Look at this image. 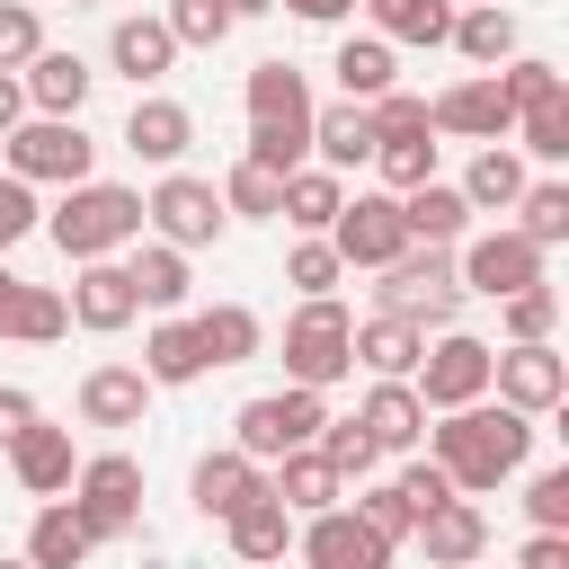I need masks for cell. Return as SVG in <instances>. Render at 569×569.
Returning a JSON list of instances; mask_svg holds the SVG:
<instances>
[{
    "mask_svg": "<svg viewBox=\"0 0 569 569\" xmlns=\"http://www.w3.org/2000/svg\"><path fill=\"white\" fill-rule=\"evenodd\" d=\"M533 436H542V418H525V409H507V400H471V409H445V418H427V462L453 480V498H489L498 480H516L525 462H533Z\"/></svg>",
    "mask_w": 569,
    "mask_h": 569,
    "instance_id": "obj_1",
    "label": "cell"
},
{
    "mask_svg": "<svg viewBox=\"0 0 569 569\" xmlns=\"http://www.w3.org/2000/svg\"><path fill=\"white\" fill-rule=\"evenodd\" d=\"M44 240L89 267V258H124L142 240V187H116V178H89V187H62V204L44 213Z\"/></svg>",
    "mask_w": 569,
    "mask_h": 569,
    "instance_id": "obj_2",
    "label": "cell"
},
{
    "mask_svg": "<svg viewBox=\"0 0 569 569\" xmlns=\"http://www.w3.org/2000/svg\"><path fill=\"white\" fill-rule=\"evenodd\" d=\"M373 311L409 320V329H453L462 311V276H453V249H400L373 284Z\"/></svg>",
    "mask_w": 569,
    "mask_h": 569,
    "instance_id": "obj_3",
    "label": "cell"
},
{
    "mask_svg": "<svg viewBox=\"0 0 569 569\" xmlns=\"http://www.w3.org/2000/svg\"><path fill=\"white\" fill-rule=\"evenodd\" d=\"M329 427V391H258V400H240L231 409V453H249V462H284V453H302L311 436Z\"/></svg>",
    "mask_w": 569,
    "mask_h": 569,
    "instance_id": "obj_4",
    "label": "cell"
},
{
    "mask_svg": "<svg viewBox=\"0 0 569 569\" xmlns=\"http://www.w3.org/2000/svg\"><path fill=\"white\" fill-rule=\"evenodd\" d=\"M62 498L89 525V542H133L142 533V462L133 453H80V471H71Z\"/></svg>",
    "mask_w": 569,
    "mask_h": 569,
    "instance_id": "obj_5",
    "label": "cell"
},
{
    "mask_svg": "<svg viewBox=\"0 0 569 569\" xmlns=\"http://www.w3.org/2000/svg\"><path fill=\"white\" fill-rule=\"evenodd\" d=\"M0 169L27 178V187H89V178H98V142H89L71 116H27V124L0 142Z\"/></svg>",
    "mask_w": 569,
    "mask_h": 569,
    "instance_id": "obj_6",
    "label": "cell"
},
{
    "mask_svg": "<svg viewBox=\"0 0 569 569\" xmlns=\"http://www.w3.org/2000/svg\"><path fill=\"white\" fill-rule=\"evenodd\" d=\"M231 231V213H222V196H213V178H196V169H160V187L142 196V240H169V249H213Z\"/></svg>",
    "mask_w": 569,
    "mask_h": 569,
    "instance_id": "obj_7",
    "label": "cell"
},
{
    "mask_svg": "<svg viewBox=\"0 0 569 569\" xmlns=\"http://www.w3.org/2000/svg\"><path fill=\"white\" fill-rule=\"evenodd\" d=\"M347 329H356V320H347L338 293H329V302H293V311H284V347H276V356H284V382H293V391L347 382V373H356V365H347Z\"/></svg>",
    "mask_w": 569,
    "mask_h": 569,
    "instance_id": "obj_8",
    "label": "cell"
},
{
    "mask_svg": "<svg viewBox=\"0 0 569 569\" xmlns=\"http://www.w3.org/2000/svg\"><path fill=\"white\" fill-rule=\"evenodd\" d=\"M409 391H418V409H427V418L489 400V338H471V329H427V356H418Z\"/></svg>",
    "mask_w": 569,
    "mask_h": 569,
    "instance_id": "obj_9",
    "label": "cell"
},
{
    "mask_svg": "<svg viewBox=\"0 0 569 569\" xmlns=\"http://www.w3.org/2000/svg\"><path fill=\"white\" fill-rule=\"evenodd\" d=\"M320 240L338 249V267H347V276H356V267H365V276H382V267L409 249V231H400V196H382V187H356Z\"/></svg>",
    "mask_w": 569,
    "mask_h": 569,
    "instance_id": "obj_10",
    "label": "cell"
},
{
    "mask_svg": "<svg viewBox=\"0 0 569 569\" xmlns=\"http://www.w3.org/2000/svg\"><path fill=\"white\" fill-rule=\"evenodd\" d=\"M453 276H462V293H480V302H507V293L542 284V249H533L525 231L489 222V231H471V240L453 249Z\"/></svg>",
    "mask_w": 569,
    "mask_h": 569,
    "instance_id": "obj_11",
    "label": "cell"
},
{
    "mask_svg": "<svg viewBox=\"0 0 569 569\" xmlns=\"http://www.w3.org/2000/svg\"><path fill=\"white\" fill-rule=\"evenodd\" d=\"M489 391H498L507 409H525V418H560V400H569V356H560L551 338H533V347H489Z\"/></svg>",
    "mask_w": 569,
    "mask_h": 569,
    "instance_id": "obj_12",
    "label": "cell"
},
{
    "mask_svg": "<svg viewBox=\"0 0 569 569\" xmlns=\"http://www.w3.org/2000/svg\"><path fill=\"white\" fill-rule=\"evenodd\" d=\"M427 124L480 151V142H507V133H516V107L498 98V80H489V71H462L453 89H436V98H427Z\"/></svg>",
    "mask_w": 569,
    "mask_h": 569,
    "instance_id": "obj_13",
    "label": "cell"
},
{
    "mask_svg": "<svg viewBox=\"0 0 569 569\" xmlns=\"http://www.w3.org/2000/svg\"><path fill=\"white\" fill-rule=\"evenodd\" d=\"M62 302H71V329H89V338H116V329H133V320H142L124 258H89V267H71Z\"/></svg>",
    "mask_w": 569,
    "mask_h": 569,
    "instance_id": "obj_14",
    "label": "cell"
},
{
    "mask_svg": "<svg viewBox=\"0 0 569 569\" xmlns=\"http://www.w3.org/2000/svg\"><path fill=\"white\" fill-rule=\"evenodd\" d=\"M293 551H302V569H391V560H400L382 533H365V525H356V507L302 516V525H293Z\"/></svg>",
    "mask_w": 569,
    "mask_h": 569,
    "instance_id": "obj_15",
    "label": "cell"
},
{
    "mask_svg": "<svg viewBox=\"0 0 569 569\" xmlns=\"http://www.w3.org/2000/svg\"><path fill=\"white\" fill-rule=\"evenodd\" d=\"M107 71H116V80H133V98H142V89H160V80L178 71V44H169L160 9H124V18L107 27Z\"/></svg>",
    "mask_w": 569,
    "mask_h": 569,
    "instance_id": "obj_16",
    "label": "cell"
},
{
    "mask_svg": "<svg viewBox=\"0 0 569 569\" xmlns=\"http://www.w3.org/2000/svg\"><path fill=\"white\" fill-rule=\"evenodd\" d=\"M142 169H178L187 151H196V116L178 107V98H160V89H142L133 98V116H124V133H116Z\"/></svg>",
    "mask_w": 569,
    "mask_h": 569,
    "instance_id": "obj_17",
    "label": "cell"
},
{
    "mask_svg": "<svg viewBox=\"0 0 569 569\" xmlns=\"http://www.w3.org/2000/svg\"><path fill=\"white\" fill-rule=\"evenodd\" d=\"M418 356H427V329H409V320H391V311H365V320L347 329V365H365V382H409Z\"/></svg>",
    "mask_w": 569,
    "mask_h": 569,
    "instance_id": "obj_18",
    "label": "cell"
},
{
    "mask_svg": "<svg viewBox=\"0 0 569 569\" xmlns=\"http://www.w3.org/2000/svg\"><path fill=\"white\" fill-rule=\"evenodd\" d=\"M409 542L427 551V569H471V560L489 551V507H480V498H445V507L418 516Z\"/></svg>",
    "mask_w": 569,
    "mask_h": 569,
    "instance_id": "obj_19",
    "label": "cell"
},
{
    "mask_svg": "<svg viewBox=\"0 0 569 569\" xmlns=\"http://www.w3.org/2000/svg\"><path fill=\"white\" fill-rule=\"evenodd\" d=\"M151 400H160V391L142 382V365H116V356H107V365L80 373V427H142Z\"/></svg>",
    "mask_w": 569,
    "mask_h": 569,
    "instance_id": "obj_20",
    "label": "cell"
},
{
    "mask_svg": "<svg viewBox=\"0 0 569 569\" xmlns=\"http://www.w3.org/2000/svg\"><path fill=\"white\" fill-rule=\"evenodd\" d=\"M356 427L373 436V453H382V462H400V453H418V445H427V409H418V391H409V382H365Z\"/></svg>",
    "mask_w": 569,
    "mask_h": 569,
    "instance_id": "obj_21",
    "label": "cell"
},
{
    "mask_svg": "<svg viewBox=\"0 0 569 569\" xmlns=\"http://www.w3.org/2000/svg\"><path fill=\"white\" fill-rule=\"evenodd\" d=\"M71 471H80V445H71V427H53V418H36V427L9 445V480H18L27 498H62Z\"/></svg>",
    "mask_w": 569,
    "mask_h": 569,
    "instance_id": "obj_22",
    "label": "cell"
},
{
    "mask_svg": "<svg viewBox=\"0 0 569 569\" xmlns=\"http://www.w3.org/2000/svg\"><path fill=\"white\" fill-rule=\"evenodd\" d=\"M267 489V462H249V453H231V445H213V453H196V471H187V507L196 516H231V507H249Z\"/></svg>",
    "mask_w": 569,
    "mask_h": 569,
    "instance_id": "obj_23",
    "label": "cell"
},
{
    "mask_svg": "<svg viewBox=\"0 0 569 569\" xmlns=\"http://www.w3.org/2000/svg\"><path fill=\"white\" fill-rule=\"evenodd\" d=\"M18 89H27V116H71V124H80V107H89L98 71H89L80 53H62V44H44V53L18 71Z\"/></svg>",
    "mask_w": 569,
    "mask_h": 569,
    "instance_id": "obj_24",
    "label": "cell"
},
{
    "mask_svg": "<svg viewBox=\"0 0 569 569\" xmlns=\"http://www.w3.org/2000/svg\"><path fill=\"white\" fill-rule=\"evenodd\" d=\"M400 231H409V249H462V240H471V204H462V187H453V178L409 187V196H400Z\"/></svg>",
    "mask_w": 569,
    "mask_h": 569,
    "instance_id": "obj_25",
    "label": "cell"
},
{
    "mask_svg": "<svg viewBox=\"0 0 569 569\" xmlns=\"http://www.w3.org/2000/svg\"><path fill=\"white\" fill-rule=\"evenodd\" d=\"M124 276H133V302L142 311H187V293H196V267H187V249H169V240H133L124 249Z\"/></svg>",
    "mask_w": 569,
    "mask_h": 569,
    "instance_id": "obj_26",
    "label": "cell"
},
{
    "mask_svg": "<svg viewBox=\"0 0 569 569\" xmlns=\"http://www.w3.org/2000/svg\"><path fill=\"white\" fill-rule=\"evenodd\" d=\"M267 498L302 525V516H329V507H347V480L302 445V453H284V462H267Z\"/></svg>",
    "mask_w": 569,
    "mask_h": 569,
    "instance_id": "obj_27",
    "label": "cell"
},
{
    "mask_svg": "<svg viewBox=\"0 0 569 569\" xmlns=\"http://www.w3.org/2000/svg\"><path fill=\"white\" fill-rule=\"evenodd\" d=\"M329 80H338V98H347V107H373V98H391V89H400V53H391L382 36H338Z\"/></svg>",
    "mask_w": 569,
    "mask_h": 569,
    "instance_id": "obj_28",
    "label": "cell"
},
{
    "mask_svg": "<svg viewBox=\"0 0 569 569\" xmlns=\"http://www.w3.org/2000/svg\"><path fill=\"white\" fill-rule=\"evenodd\" d=\"M240 107H249V124H311V80L284 53H267V62H249Z\"/></svg>",
    "mask_w": 569,
    "mask_h": 569,
    "instance_id": "obj_29",
    "label": "cell"
},
{
    "mask_svg": "<svg viewBox=\"0 0 569 569\" xmlns=\"http://www.w3.org/2000/svg\"><path fill=\"white\" fill-rule=\"evenodd\" d=\"M311 169H329V178L373 169V124H365V107H347V98L311 107Z\"/></svg>",
    "mask_w": 569,
    "mask_h": 569,
    "instance_id": "obj_30",
    "label": "cell"
},
{
    "mask_svg": "<svg viewBox=\"0 0 569 569\" xmlns=\"http://www.w3.org/2000/svg\"><path fill=\"white\" fill-rule=\"evenodd\" d=\"M187 329H196V347H204V373L249 365V356L267 347V320H258L249 302H204V311H187Z\"/></svg>",
    "mask_w": 569,
    "mask_h": 569,
    "instance_id": "obj_31",
    "label": "cell"
},
{
    "mask_svg": "<svg viewBox=\"0 0 569 569\" xmlns=\"http://www.w3.org/2000/svg\"><path fill=\"white\" fill-rule=\"evenodd\" d=\"M471 71H498V62H516L525 53V27H516V9L507 0H489V9H453V36H445Z\"/></svg>",
    "mask_w": 569,
    "mask_h": 569,
    "instance_id": "obj_32",
    "label": "cell"
},
{
    "mask_svg": "<svg viewBox=\"0 0 569 569\" xmlns=\"http://www.w3.org/2000/svg\"><path fill=\"white\" fill-rule=\"evenodd\" d=\"M142 382H151V391H187V382H204V347H196L187 311H169V320L142 329Z\"/></svg>",
    "mask_w": 569,
    "mask_h": 569,
    "instance_id": "obj_33",
    "label": "cell"
},
{
    "mask_svg": "<svg viewBox=\"0 0 569 569\" xmlns=\"http://www.w3.org/2000/svg\"><path fill=\"white\" fill-rule=\"evenodd\" d=\"M222 542H231V560H249V569H276V560L293 551V516H284V507L258 489L249 507H231V516H222Z\"/></svg>",
    "mask_w": 569,
    "mask_h": 569,
    "instance_id": "obj_34",
    "label": "cell"
},
{
    "mask_svg": "<svg viewBox=\"0 0 569 569\" xmlns=\"http://www.w3.org/2000/svg\"><path fill=\"white\" fill-rule=\"evenodd\" d=\"M89 525L71 516V498H36V525H27V569H89Z\"/></svg>",
    "mask_w": 569,
    "mask_h": 569,
    "instance_id": "obj_35",
    "label": "cell"
},
{
    "mask_svg": "<svg viewBox=\"0 0 569 569\" xmlns=\"http://www.w3.org/2000/svg\"><path fill=\"white\" fill-rule=\"evenodd\" d=\"M356 9H365V36H382L391 53L400 44H427L436 53L453 36V0H356Z\"/></svg>",
    "mask_w": 569,
    "mask_h": 569,
    "instance_id": "obj_36",
    "label": "cell"
},
{
    "mask_svg": "<svg viewBox=\"0 0 569 569\" xmlns=\"http://www.w3.org/2000/svg\"><path fill=\"white\" fill-rule=\"evenodd\" d=\"M453 187H462L471 213H516V196H525V160H516V142H480L471 169H462Z\"/></svg>",
    "mask_w": 569,
    "mask_h": 569,
    "instance_id": "obj_37",
    "label": "cell"
},
{
    "mask_svg": "<svg viewBox=\"0 0 569 569\" xmlns=\"http://www.w3.org/2000/svg\"><path fill=\"white\" fill-rule=\"evenodd\" d=\"M338 204H347V178H329V169L302 160V169L284 178V196H276V222H293L302 240H320V231L338 222Z\"/></svg>",
    "mask_w": 569,
    "mask_h": 569,
    "instance_id": "obj_38",
    "label": "cell"
},
{
    "mask_svg": "<svg viewBox=\"0 0 569 569\" xmlns=\"http://www.w3.org/2000/svg\"><path fill=\"white\" fill-rule=\"evenodd\" d=\"M507 231H525L542 258L569 240V178H525V196H516V222Z\"/></svg>",
    "mask_w": 569,
    "mask_h": 569,
    "instance_id": "obj_39",
    "label": "cell"
},
{
    "mask_svg": "<svg viewBox=\"0 0 569 569\" xmlns=\"http://www.w3.org/2000/svg\"><path fill=\"white\" fill-rule=\"evenodd\" d=\"M311 453H320V462H329V471H338L347 489H365V480L382 471V453H373V436H365L356 418H329V427L311 436Z\"/></svg>",
    "mask_w": 569,
    "mask_h": 569,
    "instance_id": "obj_40",
    "label": "cell"
},
{
    "mask_svg": "<svg viewBox=\"0 0 569 569\" xmlns=\"http://www.w3.org/2000/svg\"><path fill=\"white\" fill-rule=\"evenodd\" d=\"M160 27H169V44H178V53H213L240 18H231L222 0H160Z\"/></svg>",
    "mask_w": 569,
    "mask_h": 569,
    "instance_id": "obj_41",
    "label": "cell"
},
{
    "mask_svg": "<svg viewBox=\"0 0 569 569\" xmlns=\"http://www.w3.org/2000/svg\"><path fill=\"white\" fill-rule=\"evenodd\" d=\"M489 80H498V98H507L516 116H525V107H551V98H569L560 62H542V53H516V62H498Z\"/></svg>",
    "mask_w": 569,
    "mask_h": 569,
    "instance_id": "obj_42",
    "label": "cell"
},
{
    "mask_svg": "<svg viewBox=\"0 0 569 569\" xmlns=\"http://www.w3.org/2000/svg\"><path fill=\"white\" fill-rule=\"evenodd\" d=\"M507 142H516V160H542V169H560V160H569V98H551V107H525Z\"/></svg>",
    "mask_w": 569,
    "mask_h": 569,
    "instance_id": "obj_43",
    "label": "cell"
},
{
    "mask_svg": "<svg viewBox=\"0 0 569 569\" xmlns=\"http://www.w3.org/2000/svg\"><path fill=\"white\" fill-rule=\"evenodd\" d=\"M62 329H71V302H62V284H18L9 338H18V347H53Z\"/></svg>",
    "mask_w": 569,
    "mask_h": 569,
    "instance_id": "obj_44",
    "label": "cell"
},
{
    "mask_svg": "<svg viewBox=\"0 0 569 569\" xmlns=\"http://www.w3.org/2000/svg\"><path fill=\"white\" fill-rule=\"evenodd\" d=\"M240 160H249V169H267V178H293V169L311 160V124H249Z\"/></svg>",
    "mask_w": 569,
    "mask_h": 569,
    "instance_id": "obj_45",
    "label": "cell"
},
{
    "mask_svg": "<svg viewBox=\"0 0 569 569\" xmlns=\"http://www.w3.org/2000/svg\"><path fill=\"white\" fill-rule=\"evenodd\" d=\"M373 169H382V196H409L436 178V133H400V142H373Z\"/></svg>",
    "mask_w": 569,
    "mask_h": 569,
    "instance_id": "obj_46",
    "label": "cell"
},
{
    "mask_svg": "<svg viewBox=\"0 0 569 569\" xmlns=\"http://www.w3.org/2000/svg\"><path fill=\"white\" fill-rule=\"evenodd\" d=\"M213 196H222V213H231V222H276V196H284V178H267V169L231 160Z\"/></svg>",
    "mask_w": 569,
    "mask_h": 569,
    "instance_id": "obj_47",
    "label": "cell"
},
{
    "mask_svg": "<svg viewBox=\"0 0 569 569\" xmlns=\"http://www.w3.org/2000/svg\"><path fill=\"white\" fill-rule=\"evenodd\" d=\"M347 498H356V525H365V533H382L391 551H400V542L418 533V507H409V498H400L391 480H365V489H347Z\"/></svg>",
    "mask_w": 569,
    "mask_h": 569,
    "instance_id": "obj_48",
    "label": "cell"
},
{
    "mask_svg": "<svg viewBox=\"0 0 569 569\" xmlns=\"http://www.w3.org/2000/svg\"><path fill=\"white\" fill-rule=\"evenodd\" d=\"M284 284H293L302 302H329V293L347 284V267H338L329 240H293V249H284Z\"/></svg>",
    "mask_w": 569,
    "mask_h": 569,
    "instance_id": "obj_49",
    "label": "cell"
},
{
    "mask_svg": "<svg viewBox=\"0 0 569 569\" xmlns=\"http://www.w3.org/2000/svg\"><path fill=\"white\" fill-rule=\"evenodd\" d=\"M498 320H507V347H533V338L560 329V293H551V284H525V293L498 302Z\"/></svg>",
    "mask_w": 569,
    "mask_h": 569,
    "instance_id": "obj_50",
    "label": "cell"
},
{
    "mask_svg": "<svg viewBox=\"0 0 569 569\" xmlns=\"http://www.w3.org/2000/svg\"><path fill=\"white\" fill-rule=\"evenodd\" d=\"M525 525L533 533H569V462H551V471L525 480Z\"/></svg>",
    "mask_w": 569,
    "mask_h": 569,
    "instance_id": "obj_51",
    "label": "cell"
},
{
    "mask_svg": "<svg viewBox=\"0 0 569 569\" xmlns=\"http://www.w3.org/2000/svg\"><path fill=\"white\" fill-rule=\"evenodd\" d=\"M44 53V18H36V0H0V71H27Z\"/></svg>",
    "mask_w": 569,
    "mask_h": 569,
    "instance_id": "obj_52",
    "label": "cell"
},
{
    "mask_svg": "<svg viewBox=\"0 0 569 569\" xmlns=\"http://www.w3.org/2000/svg\"><path fill=\"white\" fill-rule=\"evenodd\" d=\"M36 231H44V204H36V187L0 169V258H9L18 240H36Z\"/></svg>",
    "mask_w": 569,
    "mask_h": 569,
    "instance_id": "obj_53",
    "label": "cell"
},
{
    "mask_svg": "<svg viewBox=\"0 0 569 569\" xmlns=\"http://www.w3.org/2000/svg\"><path fill=\"white\" fill-rule=\"evenodd\" d=\"M365 124H373V142H400V133H436L418 89H391V98H373V107H365Z\"/></svg>",
    "mask_w": 569,
    "mask_h": 569,
    "instance_id": "obj_54",
    "label": "cell"
},
{
    "mask_svg": "<svg viewBox=\"0 0 569 569\" xmlns=\"http://www.w3.org/2000/svg\"><path fill=\"white\" fill-rule=\"evenodd\" d=\"M391 489H400V498H409V507H418V516H427V507H445V498H453V480H445V471H436V462H427V453H400V471H391Z\"/></svg>",
    "mask_w": 569,
    "mask_h": 569,
    "instance_id": "obj_55",
    "label": "cell"
},
{
    "mask_svg": "<svg viewBox=\"0 0 569 569\" xmlns=\"http://www.w3.org/2000/svg\"><path fill=\"white\" fill-rule=\"evenodd\" d=\"M36 418H44V409H36V391H18V382H0V453H9V445H18V436H27Z\"/></svg>",
    "mask_w": 569,
    "mask_h": 569,
    "instance_id": "obj_56",
    "label": "cell"
},
{
    "mask_svg": "<svg viewBox=\"0 0 569 569\" xmlns=\"http://www.w3.org/2000/svg\"><path fill=\"white\" fill-rule=\"evenodd\" d=\"M516 569H569V533H525L516 542Z\"/></svg>",
    "mask_w": 569,
    "mask_h": 569,
    "instance_id": "obj_57",
    "label": "cell"
},
{
    "mask_svg": "<svg viewBox=\"0 0 569 569\" xmlns=\"http://www.w3.org/2000/svg\"><path fill=\"white\" fill-rule=\"evenodd\" d=\"M284 18H302V27H347L356 18V0H276Z\"/></svg>",
    "mask_w": 569,
    "mask_h": 569,
    "instance_id": "obj_58",
    "label": "cell"
},
{
    "mask_svg": "<svg viewBox=\"0 0 569 569\" xmlns=\"http://www.w3.org/2000/svg\"><path fill=\"white\" fill-rule=\"evenodd\" d=\"M27 124V89H18V71H0V142Z\"/></svg>",
    "mask_w": 569,
    "mask_h": 569,
    "instance_id": "obj_59",
    "label": "cell"
},
{
    "mask_svg": "<svg viewBox=\"0 0 569 569\" xmlns=\"http://www.w3.org/2000/svg\"><path fill=\"white\" fill-rule=\"evenodd\" d=\"M18 284H27V276H18L9 258H0V338H9V311H18Z\"/></svg>",
    "mask_w": 569,
    "mask_h": 569,
    "instance_id": "obj_60",
    "label": "cell"
},
{
    "mask_svg": "<svg viewBox=\"0 0 569 569\" xmlns=\"http://www.w3.org/2000/svg\"><path fill=\"white\" fill-rule=\"evenodd\" d=\"M222 9H231V18H267L276 0H222Z\"/></svg>",
    "mask_w": 569,
    "mask_h": 569,
    "instance_id": "obj_61",
    "label": "cell"
},
{
    "mask_svg": "<svg viewBox=\"0 0 569 569\" xmlns=\"http://www.w3.org/2000/svg\"><path fill=\"white\" fill-rule=\"evenodd\" d=\"M0 569H27V560H9V551H0Z\"/></svg>",
    "mask_w": 569,
    "mask_h": 569,
    "instance_id": "obj_62",
    "label": "cell"
},
{
    "mask_svg": "<svg viewBox=\"0 0 569 569\" xmlns=\"http://www.w3.org/2000/svg\"><path fill=\"white\" fill-rule=\"evenodd\" d=\"M453 9H489V0H453Z\"/></svg>",
    "mask_w": 569,
    "mask_h": 569,
    "instance_id": "obj_63",
    "label": "cell"
},
{
    "mask_svg": "<svg viewBox=\"0 0 569 569\" xmlns=\"http://www.w3.org/2000/svg\"><path fill=\"white\" fill-rule=\"evenodd\" d=\"M71 9H98V0H71Z\"/></svg>",
    "mask_w": 569,
    "mask_h": 569,
    "instance_id": "obj_64",
    "label": "cell"
}]
</instances>
